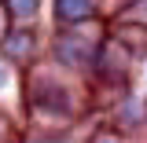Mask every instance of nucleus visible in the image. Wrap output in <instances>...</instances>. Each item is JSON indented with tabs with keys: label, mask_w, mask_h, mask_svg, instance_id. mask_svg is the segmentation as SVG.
I'll use <instances>...</instances> for the list:
<instances>
[{
	"label": "nucleus",
	"mask_w": 147,
	"mask_h": 143,
	"mask_svg": "<svg viewBox=\"0 0 147 143\" xmlns=\"http://www.w3.org/2000/svg\"><path fill=\"white\" fill-rule=\"evenodd\" d=\"M33 4H37V0H15V7L22 11V15H26V11H33Z\"/></svg>",
	"instance_id": "2"
},
{
	"label": "nucleus",
	"mask_w": 147,
	"mask_h": 143,
	"mask_svg": "<svg viewBox=\"0 0 147 143\" xmlns=\"http://www.w3.org/2000/svg\"><path fill=\"white\" fill-rule=\"evenodd\" d=\"M88 11V0H59V15L63 18H77Z\"/></svg>",
	"instance_id": "1"
},
{
	"label": "nucleus",
	"mask_w": 147,
	"mask_h": 143,
	"mask_svg": "<svg viewBox=\"0 0 147 143\" xmlns=\"http://www.w3.org/2000/svg\"><path fill=\"white\" fill-rule=\"evenodd\" d=\"M0 85H4V70H0Z\"/></svg>",
	"instance_id": "3"
}]
</instances>
